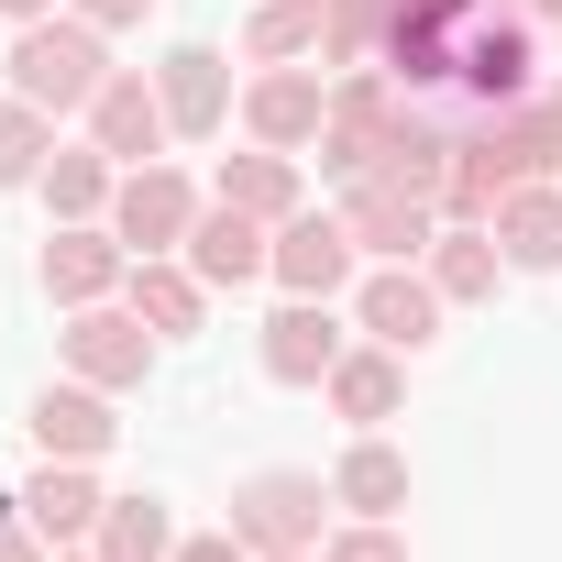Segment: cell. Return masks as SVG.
Instances as JSON below:
<instances>
[{
  "label": "cell",
  "mask_w": 562,
  "mask_h": 562,
  "mask_svg": "<svg viewBox=\"0 0 562 562\" xmlns=\"http://www.w3.org/2000/svg\"><path fill=\"white\" fill-rule=\"evenodd\" d=\"M408 100H419V89H397L386 67H342V78H331V122H321V144H310L321 177H331V188L375 177V155H386V133L408 122Z\"/></svg>",
  "instance_id": "7a4b0ae2"
},
{
  "label": "cell",
  "mask_w": 562,
  "mask_h": 562,
  "mask_svg": "<svg viewBox=\"0 0 562 562\" xmlns=\"http://www.w3.org/2000/svg\"><path fill=\"white\" fill-rule=\"evenodd\" d=\"M254 353H265V375H276V386H331V364L353 353L342 299H288V310L254 331Z\"/></svg>",
  "instance_id": "5bb4252c"
},
{
  "label": "cell",
  "mask_w": 562,
  "mask_h": 562,
  "mask_svg": "<svg viewBox=\"0 0 562 562\" xmlns=\"http://www.w3.org/2000/svg\"><path fill=\"white\" fill-rule=\"evenodd\" d=\"M441 288H430V265H364L353 276V331L386 342V353H430L441 342Z\"/></svg>",
  "instance_id": "52a82bcc"
},
{
  "label": "cell",
  "mask_w": 562,
  "mask_h": 562,
  "mask_svg": "<svg viewBox=\"0 0 562 562\" xmlns=\"http://www.w3.org/2000/svg\"><path fill=\"white\" fill-rule=\"evenodd\" d=\"M12 507H23L56 551H78V540H100V507H111V496H100V474H89V463H34Z\"/></svg>",
  "instance_id": "d6986e66"
},
{
  "label": "cell",
  "mask_w": 562,
  "mask_h": 562,
  "mask_svg": "<svg viewBox=\"0 0 562 562\" xmlns=\"http://www.w3.org/2000/svg\"><path fill=\"white\" fill-rule=\"evenodd\" d=\"M188 276L221 299V288H254V276H276V221H254V210H232V199H210L199 221H188Z\"/></svg>",
  "instance_id": "9a60e30c"
},
{
  "label": "cell",
  "mask_w": 562,
  "mask_h": 562,
  "mask_svg": "<svg viewBox=\"0 0 562 562\" xmlns=\"http://www.w3.org/2000/svg\"><path fill=\"white\" fill-rule=\"evenodd\" d=\"M321 12L331 0H254L243 12V67H310L321 56Z\"/></svg>",
  "instance_id": "484cf974"
},
{
  "label": "cell",
  "mask_w": 562,
  "mask_h": 562,
  "mask_svg": "<svg viewBox=\"0 0 562 562\" xmlns=\"http://www.w3.org/2000/svg\"><path fill=\"white\" fill-rule=\"evenodd\" d=\"M353 430H386L397 408H408V353H386V342H353L342 364H331V386H321Z\"/></svg>",
  "instance_id": "44dd1931"
},
{
  "label": "cell",
  "mask_w": 562,
  "mask_h": 562,
  "mask_svg": "<svg viewBox=\"0 0 562 562\" xmlns=\"http://www.w3.org/2000/svg\"><path fill=\"white\" fill-rule=\"evenodd\" d=\"M364 276V243L342 210H299V221H276V288L288 299H342Z\"/></svg>",
  "instance_id": "8fae6325"
},
{
  "label": "cell",
  "mask_w": 562,
  "mask_h": 562,
  "mask_svg": "<svg viewBox=\"0 0 562 562\" xmlns=\"http://www.w3.org/2000/svg\"><path fill=\"white\" fill-rule=\"evenodd\" d=\"M331 507L342 518H397L408 507V452L386 430H353V452L331 463Z\"/></svg>",
  "instance_id": "7402d4cb"
},
{
  "label": "cell",
  "mask_w": 562,
  "mask_h": 562,
  "mask_svg": "<svg viewBox=\"0 0 562 562\" xmlns=\"http://www.w3.org/2000/svg\"><path fill=\"white\" fill-rule=\"evenodd\" d=\"M111 188H122V166H111L100 144H56L45 177H34V199H45L56 221H111Z\"/></svg>",
  "instance_id": "d4e9b609"
},
{
  "label": "cell",
  "mask_w": 562,
  "mask_h": 562,
  "mask_svg": "<svg viewBox=\"0 0 562 562\" xmlns=\"http://www.w3.org/2000/svg\"><path fill=\"white\" fill-rule=\"evenodd\" d=\"M67 12H78V23H100V34H133L155 0H67Z\"/></svg>",
  "instance_id": "d6a6232c"
},
{
  "label": "cell",
  "mask_w": 562,
  "mask_h": 562,
  "mask_svg": "<svg viewBox=\"0 0 562 562\" xmlns=\"http://www.w3.org/2000/svg\"><path fill=\"white\" fill-rule=\"evenodd\" d=\"M342 221H353L364 265H419V254L441 243V199H419V188H397V177H353V188H342Z\"/></svg>",
  "instance_id": "30bf717a"
},
{
  "label": "cell",
  "mask_w": 562,
  "mask_h": 562,
  "mask_svg": "<svg viewBox=\"0 0 562 562\" xmlns=\"http://www.w3.org/2000/svg\"><path fill=\"white\" fill-rule=\"evenodd\" d=\"M45 155H56V111L0 100V188H34V177H45Z\"/></svg>",
  "instance_id": "f1b7e54d"
},
{
  "label": "cell",
  "mask_w": 562,
  "mask_h": 562,
  "mask_svg": "<svg viewBox=\"0 0 562 562\" xmlns=\"http://www.w3.org/2000/svg\"><path fill=\"white\" fill-rule=\"evenodd\" d=\"M89 144H100L111 166H155V155L177 144L155 67H111V78H100V100H89Z\"/></svg>",
  "instance_id": "7c38bea8"
},
{
  "label": "cell",
  "mask_w": 562,
  "mask_h": 562,
  "mask_svg": "<svg viewBox=\"0 0 562 562\" xmlns=\"http://www.w3.org/2000/svg\"><path fill=\"white\" fill-rule=\"evenodd\" d=\"M232 529L254 540V562H265V551H321V540H331V474H310V463L243 474V485H232Z\"/></svg>",
  "instance_id": "3957f363"
},
{
  "label": "cell",
  "mask_w": 562,
  "mask_h": 562,
  "mask_svg": "<svg viewBox=\"0 0 562 562\" xmlns=\"http://www.w3.org/2000/svg\"><path fill=\"white\" fill-rule=\"evenodd\" d=\"M100 78H111V34H100V23L45 12V23L12 34V100H34V111H56V122H89Z\"/></svg>",
  "instance_id": "6da1fadb"
},
{
  "label": "cell",
  "mask_w": 562,
  "mask_h": 562,
  "mask_svg": "<svg viewBox=\"0 0 562 562\" xmlns=\"http://www.w3.org/2000/svg\"><path fill=\"white\" fill-rule=\"evenodd\" d=\"M122 276H133V243H122L111 221H56V232H45V299H56V310L122 299Z\"/></svg>",
  "instance_id": "4fadbf2b"
},
{
  "label": "cell",
  "mask_w": 562,
  "mask_h": 562,
  "mask_svg": "<svg viewBox=\"0 0 562 562\" xmlns=\"http://www.w3.org/2000/svg\"><path fill=\"white\" fill-rule=\"evenodd\" d=\"M321 562H408V540H397V518H342L321 540Z\"/></svg>",
  "instance_id": "f546056e"
},
{
  "label": "cell",
  "mask_w": 562,
  "mask_h": 562,
  "mask_svg": "<svg viewBox=\"0 0 562 562\" xmlns=\"http://www.w3.org/2000/svg\"><path fill=\"white\" fill-rule=\"evenodd\" d=\"M177 562H254V540L221 518V529H199V540H177Z\"/></svg>",
  "instance_id": "1f68e13d"
},
{
  "label": "cell",
  "mask_w": 562,
  "mask_h": 562,
  "mask_svg": "<svg viewBox=\"0 0 562 562\" xmlns=\"http://www.w3.org/2000/svg\"><path fill=\"white\" fill-rule=\"evenodd\" d=\"M23 430H34V452H45V463H100V452L122 441L111 397H100V386H78V375H67V386H45Z\"/></svg>",
  "instance_id": "e0dca14e"
},
{
  "label": "cell",
  "mask_w": 562,
  "mask_h": 562,
  "mask_svg": "<svg viewBox=\"0 0 562 562\" xmlns=\"http://www.w3.org/2000/svg\"><path fill=\"white\" fill-rule=\"evenodd\" d=\"M540 100H551V122H562V78H540Z\"/></svg>",
  "instance_id": "d590c367"
},
{
  "label": "cell",
  "mask_w": 562,
  "mask_h": 562,
  "mask_svg": "<svg viewBox=\"0 0 562 562\" xmlns=\"http://www.w3.org/2000/svg\"><path fill=\"white\" fill-rule=\"evenodd\" d=\"M199 210H210V199H199V177H188V166H166V155H155V166H122V188H111V232H122L133 254H177Z\"/></svg>",
  "instance_id": "9c48e42d"
},
{
  "label": "cell",
  "mask_w": 562,
  "mask_h": 562,
  "mask_svg": "<svg viewBox=\"0 0 562 562\" xmlns=\"http://www.w3.org/2000/svg\"><path fill=\"white\" fill-rule=\"evenodd\" d=\"M485 232H496L507 276H562V177H529V188H507Z\"/></svg>",
  "instance_id": "ac0fdd59"
},
{
  "label": "cell",
  "mask_w": 562,
  "mask_h": 562,
  "mask_svg": "<svg viewBox=\"0 0 562 562\" xmlns=\"http://www.w3.org/2000/svg\"><path fill=\"white\" fill-rule=\"evenodd\" d=\"M419 265H430V288H441L452 310L496 299V276H507V254H496V232H485V221H441V243H430Z\"/></svg>",
  "instance_id": "cb8c5ba5"
},
{
  "label": "cell",
  "mask_w": 562,
  "mask_h": 562,
  "mask_svg": "<svg viewBox=\"0 0 562 562\" xmlns=\"http://www.w3.org/2000/svg\"><path fill=\"white\" fill-rule=\"evenodd\" d=\"M265 562H321V551H265Z\"/></svg>",
  "instance_id": "8d00e7d4"
},
{
  "label": "cell",
  "mask_w": 562,
  "mask_h": 562,
  "mask_svg": "<svg viewBox=\"0 0 562 562\" xmlns=\"http://www.w3.org/2000/svg\"><path fill=\"white\" fill-rule=\"evenodd\" d=\"M529 23H540V34H551V45H562V0H529Z\"/></svg>",
  "instance_id": "e575fe53"
},
{
  "label": "cell",
  "mask_w": 562,
  "mask_h": 562,
  "mask_svg": "<svg viewBox=\"0 0 562 562\" xmlns=\"http://www.w3.org/2000/svg\"><path fill=\"white\" fill-rule=\"evenodd\" d=\"M463 111H507L540 89V23H529V0H485L474 34H463Z\"/></svg>",
  "instance_id": "277c9868"
},
{
  "label": "cell",
  "mask_w": 562,
  "mask_h": 562,
  "mask_svg": "<svg viewBox=\"0 0 562 562\" xmlns=\"http://www.w3.org/2000/svg\"><path fill=\"white\" fill-rule=\"evenodd\" d=\"M155 89H166L177 144H210V133L243 111V89H232V56H221V45H166V56H155Z\"/></svg>",
  "instance_id": "2e32d148"
},
{
  "label": "cell",
  "mask_w": 562,
  "mask_h": 562,
  "mask_svg": "<svg viewBox=\"0 0 562 562\" xmlns=\"http://www.w3.org/2000/svg\"><path fill=\"white\" fill-rule=\"evenodd\" d=\"M56 562H100V551H89V540H78V551H56Z\"/></svg>",
  "instance_id": "74e56055"
},
{
  "label": "cell",
  "mask_w": 562,
  "mask_h": 562,
  "mask_svg": "<svg viewBox=\"0 0 562 562\" xmlns=\"http://www.w3.org/2000/svg\"><path fill=\"white\" fill-rule=\"evenodd\" d=\"M89 551H100V562H177V507H166V496H111Z\"/></svg>",
  "instance_id": "4316f807"
},
{
  "label": "cell",
  "mask_w": 562,
  "mask_h": 562,
  "mask_svg": "<svg viewBox=\"0 0 562 562\" xmlns=\"http://www.w3.org/2000/svg\"><path fill=\"white\" fill-rule=\"evenodd\" d=\"M56 353H67V375H78V386H100V397H133V386L155 375V331H144V310H133V299L67 310Z\"/></svg>",
  "instance_id": "5b68a950"
},
{
  "label": "cell",
  "mask_w": 562,
  "mask_h": 562,
  "mask_svg": "<svg viewBox=\"0 0 562 562\" xmlns=\"http://www.w3.org/2000/svg\"><path fill=\"white\" fill-rule=\"evenodd\" d=\"M45 12H67V0H0V23H12V34H23V23H45Z\"/></svg>",
  "instance_id": "836d02e7"
},
{
  "label": "cell",
  "mask_w": 562,
  "mask_h": 562,
  "mask_svg": "<svg viewBox=\"0 0 562 562\" xmlns=\"http://www.w3.org/2000/svg\"><path fill=\"white\" fill-rule=\"evenodd\" d=\"M310 155H276V144H243V155H221V177H210V199H232V210H254V221H299L310 210V177H299Z\"/></svg>",
  "instance_id": "ffe728a7"
},
{
  "label": "cell",
  "mask_w": 562,
  "mask_h": 562,
  "mask_svg": "<svg viewBox=\"0 0 562 562\" xmlns=\"http://www.w3.org/2000/svg\"><path fill=\"white\" fill-rule=\"evenodd\" d=\"M122 299L144 310V331H155V342H177V331H199V321H210V288L188 276V254H133Z\"/></svg>",
  "instance_id": "603a6c76"
},
{
  "label": "cell",
  "mask_w": 562,
  "mask_h": 562,
  "mask_svg": "<svg viewBox=\"0 0 562 562\" xmlns=\"http://www.w3.org/2000/svg\"><path fill=\"white\" fill-rule=\"evenodd\" d=\"M321 122H331V78H321V56H310V67H254V78H243V144L310 155Z\"/></svg>",
  "instance_id": "ba28073f"
},
{
  "label": "cell",
  "mask_w": 562,
  "mask_h": 562,
  "mask_svg": "<svg viewBox=\"0 0 562 562\" xmlns=\"http://www.w3.org/2000/svg\"><path fill=\"white\" fill-rule=\"evenodd\" d=\"M474 12H485V0H397V23H386V56H375V67H386L397 89H419V100L452 89V78H463V34H474Z\"/></svg>",
  "instance_id": "8992f818"
},
{
  "label": "cell",
  "mask_w": 562,
  "mask_h": 562,
  "mask_svg": "<svg viewBox=\"0 0 562 562\" xmlns=\"http://www.w3.org/2000/svg\"><path fill=\"white\" fill-rule=\"evenodd\" d=\"M0 562H56V540H45L23 507H0Z\"/></svg>",
  "instance_id": "4dcf8cb0"
},
{
  "label": "cell",
  "mask_w": 562,
  "mask_h": 562,
  "mask_svg": "<svg viewBox=\"0 0 562 562\" xmlns=\"http://www.w3.org/2000/svg\"><path fill=\"white\" fill-rule=\"evenodd\" d=\"M386 23H397V0H331L321 12V67H375Z\"/></svg>",
  "instance_id": "83f0119b"
}]
</instances>
